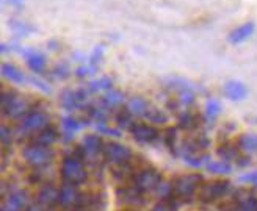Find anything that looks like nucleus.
Returning a JSON list of instances; mask_svg holds the SVG:
<instances>
[{
    "instance_id": "f257e3e1",
    "label": "nucleus",
    "mask_w": 257,
    "mask_h": 211,
    "mask_svg": "<svg viewBox=\"0 0 257 211\" xmlns=\"http://www.w3.org/2000/svg\"><path fill=\"white\" fill-rule=\"evenodd\" d=\"M61 175L66 183L79 184L86 180V170L83 167L82 160H77L74 156H66L61 164Z\"/></svg>"
},
{
    "instance_id": "f03ea898",
    "label": "nucleus",
    "mask_w": 257,
    "mask_h": 211,
    "mask_svg": "<svg viewBox=\"0 0 257 211\" xmlns=\"http://www.w3.org/2000/svg\"><path fill=\"white\" fill-rule=\"evenodd\" d=\"M160 183H162L160 174L152 167H146V169L138 170V172L135 174V177H134V184H135V186H138L143 192L157 191V188L160 186Z\"/></svg>"
},
{
    "instance_id": "7ed1b4c3",
    "label": "nucleus",
    "mask_w": 257,
    "mask_h": 211,
    "mask_svg": "<svg viewBox=\"0 0 257 211\" xmlns=\"http://www.w3.org/2000/svg\"><path fill=\"white\" fill-rule=\"evenodd\" d=\"M199 183H201L199 175H185V177L177 178L176 184L173 186L174 188L173 195H176L181 202L185 199H190V197L196 192Z\"/></svg>"
},
{
    "instance_id": "20e7f679",
    "label": "nucleus",
    "mask_w": 257,
    "mask_h": 211,
    "mask_svg": "<svg viewBox=\"0 0 257 211\" xmlns=\"http://www.w3.org/2000/svg\"><path fill=\"white\" fill-rule=\"evenodd\" d=\"M102 153H104L105 160L113 163L114 166L131 161V158H132L131 149L125 147V146H121V144H118V142H108V144H105Z\"/></svg>"
},
{
    "instance_id": "39448f33",
    "label": "nucleus",
    "mask_w": 257,
    "mask_h": 211,
    "mask_svg": "<svg viewBox=\"0 0 257 211\" xmlns=\"http://www.w3.org/2000/svg\"><path fill=\"white\" fill-rule=\"evenodd\" d=\"M230 191V183L226 180H216L212 183H207L205 186H202V189L199 191V197L201 200L210 202V200H216L224 197L227 192Z\"/></svg>"
},
{
    "instance_id": "423d86ee",
    "label": "nucleus",
    "mask_w": 257,
    "mask_h": 211,
    "mask_svg": "<svg viewBox=\"0 0 257 211\" xmlns=\"http://www.w3.org/2000/svg\"><path fill=\"white\" fill-rule=\"evenodd\" d=\"M24 156L27 158V161L35 166V167H44L46 164H49L50 158H52V153H50V150L47 147H43V146H36V144H33V146H29L27 149L24 150Z\"/></svg>"
},
{
    "instance_id": "0eeeda50",
    "label": "nucleus",
    "mask_w": 257,
    "mask_h": 211,
    "mask_svg": "<svg viewBox=\"0 0 257 211\" xmlns=\"http://www.w3.org/2000/svg\"><path fill=\"white\" fill-rule=\"evenodd\" d=\"M46 127H49V117L43 111H30L27 116L24 117L21 124V131H41Z\"/></svg>"
},
{
    "instance_id": "6e6552de",
    "label": "nucleus",
    "mask_w": 257,
    "mask_h": 211,
    "mask_svg": "<svg viewBox=\"0 0 257 211\" xmlns=\"http://www.w3.org/2000/svg\"><path fill=\"white\" fill-rule=\"evenodd\" d=\"M82 192L77 189V184L64 183L63 188L58 191V203L63 208H75V205L79 203Z\"/></svg>"
},
{
    "instance_id": "1a4fd4ad",
    "label": "nucleus",
    "mask_w": 257,
    "mask_h": 211,
    "mask_svg": "<svg viewBox=\"0 0 257 211\" xmlns=\"http://www.w3.org/2000/svg\"><path fill=\"white\" fill-rule=\"evenodd\" d=\"M2 110L10 117H21V116L29 114V111H32V107H29V103L25 102L22 97L15 96L5 105V107H2Z\"/></svg>"
},
{
    "instance_id": "9d476101",
    "label": "nucleus",
    "mask_w": 257,
    "mask_h": 211,
    "mask_svg": "<svg viewBox=\"0 0 257 211\" xmlns=\"http://www.w3.org/2000/svg\"><path fill=\"white\" fill-rule=\"evenodd\" d=\"M131 133L140 142H154L156 139H159L157 128L151 127V125H146V124H135L131 128Z\"/></svg>"
},
{
    "instance_id": "9b49d317",
    "label": "nucleus",
    "mask_w": 257,
    "mask_h": 211,
    "mask_svg": "<svg viewBox=\"0 0 257 211\" xmlns=\"http://www.w3.org/2000/svg\"><path fill=\"white\" fill-rule=\"evenodd\" d=\"M143 191L138 186L132 184V186H122L118 189V199L124 203H140L143 202Z\"/></svg>"
},
{
    "instance_id": "f8f14e48",
    "label": "nucleus",
    "mask_w": 257,
    "mask_h": 211,
    "mask_svg": "<svg viewBox=\"0 0 257 211\" xmlns=\"http://www.w3.org/2000/svg\"><path fill=\"white\" fill-rule=\"evenodd\" d=\"M27 203V194L24 191H15L4 202V211H21Z\"/></svg>"
},
{
    "instance_id": "ddd939ff",
    "label": "nucleus",
    "mask_w": 257,
    "mask_h": 211,
    "mask_svg": "<svg viewBox=\"0 0 257 211\" xmlns=\"http://www.w3.org/2000/svg\"><path fill=\"white\" fill-rule=\"evenodd\" d=\"M254 30H255L254 22H246V24H243V25L237 27L232 33L229 35V41L232 43V44H238V43L246 41V39L254 33Z\"/></svg>"
},
{
    "instance_id": "4468645a",
    "label": "nucleus",
    "mask_w": 257,
    "mask_h": 211,
    "mask_svg": "<svg viewBox=\"0 0 257 211\" xmlns=\"http://www.w3.org/2000/svg\"><path fill=\"white\" fill-rule=\"evenodd\" d=\"M57 138H58L57 130L46 127L44 130L38 131V135L33 138V144H36V146H43V147H49L57 141Z\"/></svg>"
},
{
    "instance_id": "2eb2a0df",
    "label": "nucleus",
    "mask_w": 257,
    "mask_h": 211,
    "mask_svg": "<svg viewBox=\"0 0 257 211\" xmlns=\"http://www.w3.org/2000/svg\"><path fill=\"white\" fill-rule=\"evenodd\" d=\"M224 94L230 100H241L248 96V89L245 88V85H241L238 82H229L224 88Z\"/></svg>"
},
{
    "instance_id": "dca6fc26",
    "label": "nucleus",
    "mask_w": 257,
    "mask_h": 211,
    "mask_svg": "<svg viewBox=\"0 0 257 211\" xmlns=\"http://www.w3.org/2000/svg\"><path fill=\"white\" fill-rule=\"evenodd\" d=\"M38 199H40V203L41 205L52 206L55 202H58V191L52 186V184H46V186H43L40 189Z\"/></svg>"
},
{
    "instance_id": "f3484780",
    "label": "nucleus",
    "mask_w": 257,
    "mask_h": 211,
    "mask_svg": "<svg viewBox=\"0 0 257 211\" xmlns=\"http://www.w3.org/2000/svg\"><path fill=\"white\" fill-rule=\"evenodd\" d=\"M83 149L86 152V155H96L99 152H102L104 149H102V141L99 136L96 135H88L85 139H83Z\"/></svg>"
},
{
    "instance_id": "a211bd4d",
    "label": "nucleus",
    "mask_w": 257,
    "mask_h": 211,
    "mask_svg": "<svg viewBox=\"0 0 257 211\" xmlns=\"http://www.w3.org/2000/svg\"><path fill=\"white\" fill-rule=\"evenodd\" d=\"M114 119H116V124L122 128H128L131 130L135 124H134V114L128 108H122L118 110L116 114H114Z\"/></svg>"
},
{
    "instance_id": "6ab92c4d",
    "label": "nucleus",
    "mask_w": 257,
    "mask_h": 211,
    "mask_svg": "<svg viewBox=\"0 0 257 211\" xmlns=\"http://www.w3.org/2000/svg\"><path fill=\"white\" fill-rule=\"evenodd\" d=\"M238 146L241 147V150H245L246 153H254L257 152V135H243L238 139Z\"/></svg>"
},
{
    "instance_id": "aec40b11",
    "label": "nucleus",
    "mask_w": 257,
    "mask_h": 211,
    "mask_svg": "<svg viewBox=\"0 0 257 211\" xmlns=\"http://www.w3.org/2000/svg\"><path fill=\"white\" fill-rule=\"evenodd\" d=\"M29 57V66L35 71V72H41L46 68V58L38 54V52H27Z\"/></svg>"
},
{
    "instance_id": "412c9836",
    "label": "nucleus",
    "mask_w": 257,
    "mask_h": 211,
    "mask_svg": "<svg viewBox=\"0 0 257 211\" xmlns=\"http://www.w3.org/2000/svg\"><path fill=\"white\" fill-rule=\"evenodd\" d=\"M235 211H257V197L255 195H245L238 199Z\"/></svg>"
},
{
    "instance_id": "4be33fe9",
    "label": "nucleus",
    "mask_w": 257,
    "mask_h": 211,
    "mask_svg": "<svg viewBox=\"0 0 257 211\" xmlns=\"http://www.w3.org/2000/svg\"><path fill=\"white\" fill-rule=\"evenodd\" d=\"M128 110L132 111V114H141V116H145L149 110L148 107V103L145 99H141V97H135L132 99L131 102H128Z\"/></svg>"
},
{
    "instance_id": "5701e85b",
    "label": "nucleus",
    "mask_w": 257,
    "mask_h": 211,
    "mask_svg": "<svg viewBox=\"0 0 257 211\" xmlns=\"http://www.w3.org/2000/svg\"><path fill=\"white\" fill-rule=\"evenodd\" d=\"M179 124L182 128H195L199 125V116L198 114H191V113H182L179 116Z\"/></svg>"
},
{
    "instance_id": "b1692460",
    "label": "nucleus",
    "mask_w": 257,
    "mask_h": 211,
    "mask_svg": "<svg viewBox=\"0 0 257 211\" xmlns=\"http://www.w3.org/2000/svg\"><path fill=\"white\" fill-rule=\"evenodd\" d=\"M2 72H4V75L7 78H10V80H13V82H18V83L24 82V75L13 64H4L2 66Z\"/></svg>"
},
{
    "instance_id": "393cba45",
    "label": "nucleus",
    "mask_w": 257,
    "mask_h": 211,
    "mask_svg": "<svg viewBox=\"0 0 257 211\" xmlns=\"http://www.w3.org/2000/svg\"><path fill=\"white\" fill-rule=\"evenodd\" d=\"M145 117L154 124H165L166 122V116L163 114V111H159V110H148Z\"/></svg>"
},
{
    "instance_id": "a878e982",
    "label": "nucleus",
    "mask_w": 257,
    "mask_h": 211,
    "mask_svg": "<svg viewBox=\"0 0 257 211\" xmlns=\"http://www.w3.org/2000/svg\"><path fill=\"white\" fill-rule=\"evenodd\" d=\"M122 100H124V96L121 94V92L119 91H113L104 99V103L110 105V107H116V105L122 103Z\"/></svg>"
},
{
    "instance_id": "bb28decb",
    "label": "nucleus",
    "mask_w": 257,
    "mask_h": 211,
    "mask_svg": "<svg viewBox=\"0 0 257 211\" xmlns=\"http://www.w3.org/2000/svg\"><path fill=\"white\" fill-rule=\"evenodd\" d=\"M207 167H209V170H212V172H215V174H229L230 172V166L226 161L210 163Z\"/></svg>"
},
{
    "instance_id": "cd10ccee",
    "label": "nucleus",
    "mask_w": 257,
    "mask_h": 211,
    "mask_svg": "<svg viewBox=\"0 0 257 211\" xmlns=\"http://www.w3.org/2000/svg\"><path fill=\"white\" fill-rule=\"evenodd\" d=\"M205 111H207V116H209V117H215V116L220 114V111H221V103L218 102V100H215V99H212V100L207 102V107H205Z\"/></svg>"
},
{
    "instance_id": "c85d7f7f",
    "label": "nucleus",
    "mask_w": 257,
    "mask_h": 211,
    "mask_svg": "<svg viewBox=\"0 0 257 211\" xmlns=\"http://www.w3.org/2000/svg\"><path fill=\"white\" fill-rule=\"evenodd\" d=\"M218 153H220V156L224 161H230V160H234V158H237V149L234 147H223L218 150Z\"/></svg>"
},
{
    "instance_id": "c756f323",
    "label": "nucleus",
    "mask_w": 257,
    "mask_h": 211,
    "mask_svg": "<svg viewBox=\"0 0 257 211\" xmlns=\"http://www.w3.org/2000/svg\"><path fill=\"white\" fill-rule=\"evenodd\" d=\"M163 139L166 142V146L168 147H174V142H176V128H168L165 131V135H163Z\"/></svg>"
},
{
    "instance_id": "7c9ffc66",
    "label": "nucleus",
    "mask_w": 257,
    "mask_h": 211,
    "mask_svg": "<svg viewBox=\"0 0 257 211\" xmlns=\"http://www.w3.org/2000/svg\"><path fill=\"white\" fill-rule=\"evenodd\" d=\"M63 127L66 128V131H69V133H72V131L80 128L79 122H77L75 119H72V117H66V119L63 121Z\"/></svg>"
},
{
    "instance_id": "2f4dec72",
    "label": "nucleus",
    "mask_w": 257,
    "mask_h": 211,
    "mask_svg": "<svg viewBox=\"0 0 257 211\" xmlns=\"http://www.w3.org/2000/svg\"><path fill=\"white\" fill-rule=\"evenodd\" d=\"M108 88H111V80H108V78H102L99 82L91 83V89H108Z\"/></svg>"
},
{
    "instance_id": "473e14b6",
    "label": "nucleus",
    "mask_w": 257,
    "mask_h": 211,
    "mask_svg": "<svg viewBox=\"0 0 257 211\" xmlns=\"http://www.w3.org/2000/svg\"><path fill=\"white\" fill-rule=\"evenodd\" d=\"M179 102L184 103V105H190V103L195 102V96H193V92H190V91H182Z\"/></svg>"
},
{
    "instance_id": "72a5a7b5",
    "label": "nucleus",
    "mask_w": 257,
    "mask_h": 211,
    "mask_svg": "<svg viewBox=\"0 0 257 211\" xmlns=\"http://www.w3.org/2000/svg\"><path fill=\"white\" fill-rule=\"evenodd\" d=\"M176 208H173L168 202H165V203H159V205H156L154 206V209L152 211H174Z\"/></svg>"
},
{
    "instance_id": "f704fd0d",
    "label": "nucleus",
    "mask_w": 257,
    "mask_h": 211,
    "mask_svg": "<svg viewBox=\"0 0 257 211\" xmlns=\"http://www.w3.org/2000/svg\"><path fill=\"white\" fill-rule=\"evenodd\" d=\"M0 136H2V142L4 144H8L11 141V138H10V130L5 125L2 127V130H0Z\"/></svg>"
},
{
    "instance_id": "c9c22d12",
    "label": "nucleus",
    "mask_w": 257,
    "mask_h": 211,
    "mask_svg": "<svg viewBox=\"0 0 257 211\" xmlns=\"http://www.w3.org/2000/svg\"><path fill=\"white\" fill-rule=\"evenodd\" d=\"M54 74H57L58 77H66L68 75V66H58V68L54 71Z\"/></svg>"
},
{
    "instance_id": "e433bc0d",
    "label": "nucleus",
    "mask_w": 257,
    "mask_h": 211,
    "mask_svg": "<svg viewBox=\"0 0 257 211\" xmlns=\"http://www.w3.org/2000/svg\"><path fill=\"white\" fill-rule=\"evenodd\" d=\"M237 164L238 166H243V167L249 166V160H248V158H237Z\"/></svg>"
},
{
    "instance_id": "4c0bfd02",
    "label": "nucleus",
    "mask_w": 257,
    "mask_h": 211,
    "mask_svg": "<svg viewBox=\"0 0 257 211\" xmlns=\"http://www.w3.org/2000/svg\"><path fill=\"white\" fill-rule=\"evenodd\" d=\"M25 211H44V208L41 205H30L25 208Z\"/></svg>"
},
{
    "instance_id": "58836bf2",
    "label": "nucleus",
    "mask_w": 257,
    "mask_h": 211,
    "mask_svg": "<svg viewBox=\"0 0 257 211\" xmlns=\"http://www.w3.org/2000/svg\"><path fill=\"white\" fill-rule=\"evenodd\" d=\"M243 180H248V181H252V183H255V184H257V172H255V174H252V175H249V177H245Z\"/></svg>"
}]
</instances>
